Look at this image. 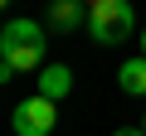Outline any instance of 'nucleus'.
Returning a JSON list of instances; mask_svg holds the SVG:
<instances>
[{"mask_svg":"<svg viewBox=\"0 0 146 136\" xmlns=\"http://www.w3.org/2000/svg\"><path fill=\"white\" fill-rule=\"evenodd\" d=\"M44 53H49V29L39 20H5L0 29V78H15L25 68H44Z\"/></svg>","mask_w":146,"mask_h":136,"instance_id":"nucleus-1","label":"nucleus"},{"mask_svg":"<svg viewBox=\"0 0 146 136\" xmlns=\"http://www.w3.org/2000/svg\"><path fill=\"white\" fill-rule=\"evenodd\" d=\"M131 29H136V10H131V0H98V5H88V34H93L102 49L131 39Z\"/></svg>","mask_w":146,"mask_h":136,"instance_id":"nucleus-2","label":"nucleus"},{"mask_svg":"<svg viewBox=\"0 0 146 136\" xmlns=\"http://www.w3.org/2000/svg\"><path fill=\"white\" fill-rule=\"evenodd\" d=\"M54 121H58V107H54V97H44V92H34V97L15 102V112H10L15 136H49V131H54Z\"/></svg>","mask_w":146,"mask_h":136,"instance_id":"nucleus-3","label":"nucleus"},{"mask_svg":"<svg viewBox=\"0 0 146 136\" xmlns=\"http://www.w3.org/2000/svg\"><path fill=\"white\" fill-rule=\"evenodd\" d=\"M44 24H49L54 34H73V29H83V24H88V15H83V0H49Z\"/></svg>","mask_w":146,"mask_h":136,"instance_id":"nucleus-4","label":"nucleus"},{"mask_svg":"<svg viewBox=\"0 0 146 136\" xmlns=\"http://www.w3.org/2000/svg\"><path fill=\"white\" fill-rule=\"evenodd\" d=\"M39 92L54 97V102L68 97V92H73V68H68V63H44V68H39Z\"/></svg>","mask_w":146,"mask_h":136,"instance_id":"nucleus-5","label":"nucleus"},{"mask_svg":"<svg viewBox=\"0 0 146 136\" xmlns=\"http://www.w3.org/2000/svg\"><path fill=\"white\" fill-rule=\"evenodd\" d=\"M117 88H122L127 97H146V53H141V58H127V63L117 68Z\"/></svg>","mask_w":146,"mask_h":136,"instance_id":"nucleus-6","label":"nucleus"},{"mask_svg":"<svg viewBox=\"0 0 146 136\" xmlns=\"http://www.w3.org/2000/svg\"><path fill=\"white\" fill-rule=\"evenodd\" d=\"M112 136H146V126H122V131H112Z\"/></svg>","mask_w":146,"mask_h":136,"instance_id":"nucleus-7","label":"nucleus"},{"mask_svg":"<svg viewBox=\"0 0 146 136\" xmlns=\"http://www.w3.org/2000/svg\"><path fill=\"white\" fill-rule=\"evenodd\" d=\"M141 53H146V29H141Z\"/></svg>","mask_w":146,"mask_h":136,"instance_id":"nucleus-8","label":"nucleus"},{"mask_svg":"<svg viewBox=\"0 0 146 136\" xmlns=\"http://www.w3.org/2000/svg\"><path fill=\"white\" fill-rule=\"evenodd\" d=\"M83 5H98V0H83Z\"/></svg>","mask_w":146,"mask_h":136,"instance_id":"nucleus-9","label":"nucleus"},{"mask_svg":"<svg viewBox=\"0 0 146 136\" xmlns=\"http://www.w3.org/2000/svg\"><path fill=\"white\" fill-rule=\"evenodd\" d=\"M5 5H10V0H5Z\"/></svg>","mask_w":146,"mask_h":136,"instance_id":"nucleus-10","label":"nucleus"},{"mask_svg":"<svg viewBox=\"0 0 146 136\" xmlns=\"http://www.w3.org/2000/svg\"><path fill=\"white\" fill-rule=\"evenodd\" d=\"M141 126H146V121H141Z\"/></svg>","mask_w":146,"mask_h":136,"instance_id":"nucleus-11","label":"nucleus"}]
</instances>
